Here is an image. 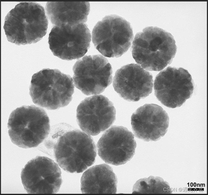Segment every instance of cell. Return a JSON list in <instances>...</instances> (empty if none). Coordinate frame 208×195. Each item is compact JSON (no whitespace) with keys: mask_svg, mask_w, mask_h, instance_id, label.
Returning <instances> with one entry per match:
<instances>
[{"mask_svg":"<svg viewBox=\"0 0 208 195\" xmlns=\"http://www.w3.org/2000/svg\"><path fill=\"white\" fill-rule=\"evenodd\" d=\"M115 115L112 102L105 96L98 95L81 102L77 107L76 117L81 129L87 134L95 136L114 123Z\"/></svg>","mask_w":208,"mask_h":195,"instance_id":"11","label":"cell"},{"mask_svg":"<svg viewBox=\"0 0 208 195\" xmlns=\"http://www.w3.org/2000/svg\"><path fill=\"white\" fill-rule=\"evenodd\" d=\"M134 37L130 23L115 14L106 16L98 21L92 33L96 48L104 56L118 57L128 50Z\"/></svg>","mask_w":208,"mask_h":195,"instance_id":"6","label":"cell"},{"mask_svg":"<svg viewBox=\"0 0 208 195\" xmlns=\"http://www.w3.org/2000/svg\"><path fill=\"white\" fill-rule=\"evenodd\" d=\"M45 8L53 24L73 26L86 22L90 4L89 2H47Z\"/></svg>","mask_w":208,"mask_h":195,"instance_id":"15","label":"cell"},{"mask_svg":"<svg viewBox=\"0 0 208 195\" xmlns=\"http://www.w3.org/2000/svg\"><path fill=\"white\" fill-rule=\"evenodd\" d=\"M169 118L160 106L146 104L139 108L132 115L131 124L135 136L148 142L156 141L168 130Z\"/></svg>","mask_w":208,"mask_h":195,"instance_id":"14","label":"cell"},{"mask_svg":"<svg viewBox=\"0 0 208 195\" xmlns=\"http://www.w3.org/2000/svg\"><path fill=\"white\" fill-rule=\"evenodd\" d=\"M134 136L126 128L114 126L107 130L97 144L98 154L105 163L115 166L124 164L135 153Z\"/></svg>","mask_w":208,"mask_h":195,"instance_id":"12","label":"cell"},{"mask_svg":"<svg viewBox=\"0 0 208 195\" xmlns=\"http://www.w3.org/2000/svg\"><path fill=\"white\" fill-rule=\"evenodd\" d=\"M91 35L86 24L55 25L49 34L48 43L53 55L66 60L79 59L90 46Z\"/></svg>","mask_w":208,"mask_h":195,"instance_id":"9","label":"cell"},{"mask_svg":"<svg viewBox=\"0 0 208 195\" xmlns=\"http://www.w3.org/2000/svg\"><path fill=\"white\" fill-rule=\"evenodd\" d=\"M7 125L12 142L24 148L37 146L48 136L50 130L49 118L45 110L33 105L14 110Z\"/></svg>","mask_w":208,"mask_h":195,"instance_id":"4","label":"cell"},{"mask_svg":"<svg viewBox=\"0 0 208 195\" xmlns=\"http://www.w3.org/2000/svg\"><path fill=\"white\" fill-rule=\"evenodd\" d=\"M163 187L160 178L151 176L141 179L133 186L132 194H157L162 193Z\"/></svg>","mask_w":208,"mask_h":195,"instance_id":"17","label":"cell"},{"mask_svg":"<svg viewBox=\"0 0 208 195\" xmlns=\"http://www.w3.org/2000/svg\"><path fill=\"white\" fill-rule=\"evenodd\" d=\"M73 80L57 69L44 68L32 76L30 94L35 104L49 110L67 106L74 92Z\"/></svg>","mask_w":208,"mask_h":195,"instance_id":"3","label":"cell"},{"mask_svg":"<svg viewBox=\"0 0 208 195\" xmlns=\"http://www.w3.org/2000/svg\"><path fill=\"white\" fill-rule=\"evenodd\" d=\"M82 194H116L117 177L111 167L105 164L93 166L86 171L81 179Z\"/></svg>","mask_w":208,"mask_h":195,"instance_id":"16","label":"cell"},{"mask_svg":"<svg viewBox=\"0 0 208 195\" xmlns=\"http://www.w3.org/2000/svg\"><path fill=\"white\" fill-rule=\"evenodd\" d=\"M58 164L65 171L82 173L95 162L96 148L92 138L79 130L68 131L61 136L54 146Z\"/></svg>","mask_w":208,"mask_h":195,"instance_id":"5","label":"cell"},{"mask_svg":"<svg viewBox=\"0 0 208 195\" xmlns=\"http://www.w3.org/2000/svg\"><path fill=\"white\" fill-rule=\"evenodd\" d=\"M152 74L137 64L124 65L116 71L113 85L124 99L137 101L149 95L152 91Z\"/></svg>","mask_w":208,"mask_h":195,"instance_id":"13","label":"cell"},{"mask_svg":"<svg viewBox=\"0 0 208 195\" xmlns=\"http://www.w3.org/2000/svg\"><path fill=\"white\" fill-rule=\"evenodd\" d=\"M194 86L187 70L169 66L157 75L154 87L158 100L166 107L175 108L180 107L191 97Z\"/></svg>","mask_w":208,"mask_h":195,"instance_id":"7","label":"cell"},{"mask_svg":"<svg viewBox=\"0 0 208 195\" xmlns=\"http://www.w3.org/2000/svg\"><path fill=\"white\" fill-rule=\"evenodd\" d=\"M133 57L145 70L159 71L170 64L177 50L172 35L157 27H148L137 33L132 46Z\"/></svg>","mask_w":208,"mask_h":195,"instance_id":"1","label":"cell"},{"mask_svg":"<svg viewBox=\"0 0 208 195\" xmlns=\"http://www.w3.org/2000/svg\"><path fill=\"white\" fill-rule=\"evenodd\" d=\"M48 20L44 7L20 2L7 14L3 27L8 41L17 45L35 43L46 34Z\"/></svg>","mask_w":208,"mask_h":195,"instance_id":"2","label":"cell"},{"mask_svg":"<svg viewBox=\"0 0 208 195\" xmlns=\"http://www.w3.org/2000/svg\"><path fill=\"white\" fill-rule=\"evenodd\" d=\"M21 178L28 194H53L59 191L62 180L60 169L53 160L38 156L22 169Z\"/></svg>","mask_w":208,"mask_h":195,"instance_id":"10","label":"cell"},{"mask_svg":"<svg viewBox=\"0 0 208 195\" xmlns=\"http://www.w3.org/2000/svg\"><path fill=\"white\" fill-rule=\"evenodd\" d=\"M73 70L75 87L87 95L101 93L112 81L111 66L100 55L85 56L77 60Z\"/></svg>","mask_w":208,"mask_h":195,"instance_id":"8","label":"cell"}]
</instances>
